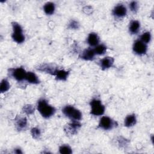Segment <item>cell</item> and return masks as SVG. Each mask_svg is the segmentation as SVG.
Wrapping results in <instances>:
<instances>
[{
  "mask_svg": "<svg viewBox=\"0 0 154 154\" xmlns=\"http://www.w3.org/2000/svg\"><path fill=\"white\" fill-rule=\"evenodd\" d=\"M37 110L45 119H48L52 116L55 111V108L52 105H49L48 101L45 99H40L37 102Z\"/></svg>",
  "mask_w": 154,
  "mask_h": 154,
  "instance_id": "obj_1",
  "label": "cell"
},
{
  "mask_svg": "<svg viewBox=\"0 0 154 154\" xmlns=\"http://www.w3.org/2000/svg\"><path fill=\"white\" fill-rule=\"evenodd\" d=\"M63 113L72 120L79 121L82 119L81 112L71 105H66L62 109Z\"/></svg>",
  "mask_w": 154,
  "mask_h": 154,
  "instance_id": "obj_2",
  "label": "cell"
},
{
  "mask_svg": "<svg viewBox=\"0 0 154 154\" xmlns=\"http://www.w3.org/2000/svg\"><path fill=\"white\" fill-rule=\"evenodd\" d=\"M91 106L90 114L95 116H102L105 112V106L102 104L101 100L97 98H93L90 103Z\"/></svg>",
  "mask_w": 154,
  "mask_h": 154,
  "instance_id": "obj_3",
  "label": "cell"
},
{
  "mask_svg": "<svg viewBox=\"0 0 154 154\" xmlns=\"http://www.w3.org/2000/svg\"><path fill=\"white\" fill-rule=\"evenodd\" d=\"M13 28V33L11 37L17 43H22L25 41V35L23 34V29L19 23L16 22L11 23Z\"/></svg>",
  "mask_w": 154,
  "mask_h": 154,
  "instance_id": "obj_4",
  "label": "cell"
},
{
  "mask_svg": "<svg viewBox=\"0 0 154 154\" xmlns=\"http://www.w3.org/2000/svg\"><path fill=\"white\" fill-rule=\"evenodd\" d=\"M116 126V122L108 116H102L99 123V127L103 130H111Z\"/></svg>",
  "mask_w": 154,
  "mask_h": 154,
  "instance_id": "obj_5",
  "label": "cell"
},
{
  "mask_svg": "<svg viewBox=\"0 0 154 154\" xmlns=\"http://www.w3.org/2000/svg\"><path fill=\"white\" fill-rule=\"evenodd\" d=\"M26 73L27 72L23 67H17L10 70V75L18 82L25 80Z\"/></svg>",
  "mask_w": 154,
  "mask_h": 154,
  "instance_id": "obj_6",
  "label": "cell"
},
{
  "mask_svg": "<svg viewBox=\"0 0 154 154\" xmlns=\"http://www.w3.org/2000/svg\"><path fill=\"white\" fill-rule=\"evenodd\" d=\"M134 52L139 55L145 54L147 51V45L141 42L140 40H137L134 42L132 46Z\"/></svg>",
  "mask_w": 154,
  "mask_h": 154,
  "instance_id": "obj_7",
  "label": "cell"
},
{
  "mask_svg": "<svg viewBox=\"0 0 154 154\" xmlns=\"http://www.w3.org/2000/svg\"><path fill=\"white\" fill-rule=\"evenodd\" d=\"M81 124L79 121L72 120V122L68 123L64 126V131L67 134L74 135L77 133L78 130L81 128Z\"/></svg>",
  "mask_w": 154,
  "mask_h": 154,
  "instance_id": "obj_8",
  "label": "cell"
},
{
  "mask_svg": "<svg viewBox=\"0 0 154 154\" xmlns=\"http://www.w3.org/2000/svg\"><path fill=\"white\" fill-rule=\"evenodd\" d=\"M112 13L117 17H123L127 14V9L123 4H118L114 7Z\"/></svg>",
  "mask_w": 154,
  "mask_h": 154,
  "instance_id": "obj_9",
  "label": "cell"
},
{
  "mask_svg": "<svg viewBox=\"0 0 154 154\" xmlns=\"http://www.w3.org/2000/svg\"><path fill=\"white\" fill-rule=\"evenodd\" d=\"M57 69L55 68L54 66V65L51 64H47V63L42 64L37 68V70L40 72H46L47 73H49V74L54 75V76L55 75V71L57 70Z\"/></svg>",
  "mask_w": 154,
  "mask_h": 154,
  "instance_id": "obj_10",
  "label": "cell"
},
{
  "mask_svg": "<svg viewBox=\"0 0 154 154\" xmlns=\"http://www.w3.org/2000/svg\"><path fill=\"white\" fill-rule=\"evenodd\" d=\"M96 54L93 49L88 48L84 50L80 55V58L86 61H92L94 60Z\"/></svg>",
  "mask_w": 154,
  "mask_h": 154,
  "instance_id": "obj_11",
  "label": "cell"
},
{
  "mask_svg": "<svg viewBox=\"0 0 154 154\" xmlns=\"http://www.w3.org/2000/svg\"><path fill=\"white\" fill-rule=\"evenodd\" d=\"M28 125V121L25 117H17L15 120V126L18 131L25 130Z\"/></svg>",
  "mask_w": 154,
  "mask_h": 154,
  "instance_id": "obj_12",
  "label": "cell"
},
{
  "mask_svg": "<svg viewBox=\"0 0 154 154\" xmlns=\"http://www.w3.org/2000/svg\"><path fill=\"white\" fill-rule=\"evenodd\" d=\"M114 60L111 57H106L100 60L99 64L100 67L103 70H105L110 68L114 64Z\"/></svg>",
  "mask_w": 154,
  "mask_h": 154,
  "instance_id": "obj_13",
  "label": "cell"
},
{
  "mask_svg": "<svg viewBox=\"0 0 154 154\" xmlns=\"http://www.w3.org/2000/svg\"><path fill=\"white\" fill-rule=\"evenodd\" d=\"M100 39L98 35L95 32H91L87 38V43L91 46H96L99 45Z\"/></svg>",
  "mask_w": 154,
  "mask_h": 154,
  "instance_id": "obj_14",
  "label": "cell"
},
{
  "mask_svg": "<svg viewBox=\"0 0 154 154\" xmlns=\"http://www.w3.org/2000/svg\"><path fill=\"white\" fill-rule=\"evenodd\" d=\"M69 74V71H66L65 70H60L57 69L55 71L54 76H55V79L58 81H66L68 78Z\"/></svg>",
  "mask_w": 154,
  "mask_h": 154,
  "instance_id": "obj_15",
  "label": "cell"
},
{
  "mask_svg": "<svg viewBox=\"0 0 154 154\" xmlns=\"http://www.w3.org/2000/svg\"><path fill=\"white\" fill-rule=\"evenodd\" d=\"M25 81L28 82L32 84H38L40 83V80L35 73L32 72H28L26 73L25 77Z\"/></svg>",
  "mask_w": 154,
  "mask_h": 154,
  "instance_id": "obj_16",
  "label": "cell"
},
{
  "mask_svg": "<svg viewBox=\"0 0 154 154\" xmlns=\"http://www.w3.org/2000/svg\"><path fill=\"white\" fill-rule=\"evenodd\" d=\"M137 123L136 116L134 114L127 116L124 120V125L126 127H132Z\"/></svg>",
  "mask_w": 154,
  "mask_h": 154,
  "instance_id": "obj_17",
  "label": "cell"
},
{
  "mask_svg": "<svg viewBox=\"0 0 154 154\" xmlns=\"http://www.w3.org/2000/svg\"><path fill=\"white\" fill-rule=\"evenodd\" d=\"M140 28V23L138 20H132L129 26V32L132 34H137Z\"/></svg>",
  "mask_w": 154,
  "mask_h": 154,
  "instance_id": "obj_18",
  "label": "cell"
},
{
  "mask_svg": "<svg viewBox=\"0 0 154 154\" xmlns=\"http://www.w3.org/2000/svg\"><path fill=\"white\" fill-rule=\"evenodd\" d=\"M55 6L54 3L51 2H46L43 6V11L47 15H52L54 13Z\"/></svg>",
  "mask_w": 154,
  "mask_h": 154,
  "instance_id": "obj_19",
  "label": "cell"
},
{
  "mask_svg": "<svg viewBox=\"0 0 154 154\" xmlns=\"http://www.w3.org/2000/svg\"><path fill=\"white\" fill-rule=\"evenodd\" d=\"M106 46L103 44L97 45L95 46V48L93 49L94 51L96 54V55H103L104 54L106 51Z\"/></svg>",
  "mask_w": 154,
  "mask_h": 154,
  "instance_id": "obj_20",
  "label": "cell"
},
{
  "mask_svg": "<svg viewBox=\"0 0 154 154\" xmlns=\"http://www.w3.org/2000/svg\"><path fill=\"white\" fill-rule=\"evenodd\" d=\"M10 87L9 82L6 79H3L1 82L0 85V91L1 93L7 91Z\"/></svg>",
  "mask_w": 154,
  "mask_h": 154,
  "instance_id": "obj_21",
  "label": "cell"
},
{
  "mask_svg": "<svg viewBox=\"0 0 154 154\" xmlns=\"http://www.w3.org/2000/svg\"><path fill=\"white\" fill-rule=\"evenodd\" d=\"M59 152L61 154H70L72 153V150L69 145L64 144L59 147Z\"/></svg>",
  "mask_w": 154,
  "mask_h": 154,
  "instance_id": "obj_22",
  "label": "cell"
},
{
  "mask_svg": "<svg viewBox=\"0 0 154 154\" xmlns=\"http://www.w3.org/2000/svg\"><path fill=\"white\" fill-rule=\"evenodd\" d=\"M151 34L150 32H144L140 37V39L141 42L144 43L145 44H147L150 42L151 40Z\"/></svg>",
  "mask_w": 154,
  "mask_h": 154,
  "instance_id": "obj_23",
  "label": "cell"
},
{
  "mask_svg": "<svg viewBox=\"0 0 154 154\" xmlns=\"http://www.w3.org/2000/svg\"><path fill=\"white\" fill-rule=\"evenodd\" d=\"M34 107L32 105H25L22 108V111L27 115H31L34 112Z\"/></svg>",
  "mask_w": 154,
  "mask_h": 154,
  "instance_id": "obj_24",
  "label": "cell"
},
{
  "mask_svg": "<svg viewBox=\"0 0 154 154\" xmlns=\"http://www.w3.org/2000/svg\"><path fill=\"white\" fill-rule=\"evenodd\" d=\"M31 134L33 138L37 139L41 135V131L38 128H33L31 130Z\"/></svg>",
  "mask_w": 154,
  "mask_h": 154,
  "instance_id": "obj_25",
  "label": "cell"
},
{
  "mask_svg": "<svg viewBox=\"0 0 154 154\" xmlns=\"http://www.w3.org/2000/svg\"><path fill=\"white\" fill-rule=\"evenodd\" d=\"M79 26H80V25L78 21H76L75 20H71L69 23L68 28L70 29H76L79 28Z\"/></svg>",
  "mask_w": 154,
  "mask_h": 154,
  "instance_id": "obj_26",
  "label": "cell"
},
{
  "mask_svg": "<svg viewBox=\"0 0 154 154\" xmlns=\"http://www.w3.org/2000/svg\"><path fill=\"white\" fill-rule=\"evenodd\" d=\"M129 8L131 9V10L134 12V13H136L138 10V5L137 2L136 1H132L130 4H129Z\"/></svg>",
  "mask_w": 154,
  "mask_h": 154,
  "instance_id": "obj_27",
  "label": "cell"
},
{
  "mask_svg": "<svg viewBox=\"0 0 154 154\" xmlns=\"http://www.w3.org/2000/svg\"><path fill=\"white\" fill-rule=\"evenodd\" d=\"M14 152L16 153H17V154L22 153V151L21 149H19V148H16V149H15V150H14Z\"/></svg>",
  "mask_w": 154,
  "mask_h": 154,
  "instance_id": "obj_28",
  "label": "cell"
}]
</instances>
